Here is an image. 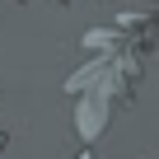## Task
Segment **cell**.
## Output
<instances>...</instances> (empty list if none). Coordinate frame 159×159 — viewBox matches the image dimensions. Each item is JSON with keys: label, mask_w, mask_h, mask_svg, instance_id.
<instances>
[{"label": "cell", "mask_w": 159, "mask_h": 159, "mask_svg": "<svg viewBox=\"0 0 159 159\" xmlns=\"http://www.w3.org/2000/svg\"><path fill=\"white\" fill-rule=\"evenodd\" d=\"M0 150H5V136H0Z\"/></svg>", "instance_id": "2"}, {"label": "cell", "mask_w": 159, "mask_h": 159, "mask_svg": "<svg viewBox=\"0 0 159 159\" xmlns=\"http://www.w3.org/2000/svg\"><path fill=\"white\" fill-rule=\"evenodd\" d=\"M75 159H94V154H75Z\"/></svg>", "instance_id": "1"}]
</instances>
